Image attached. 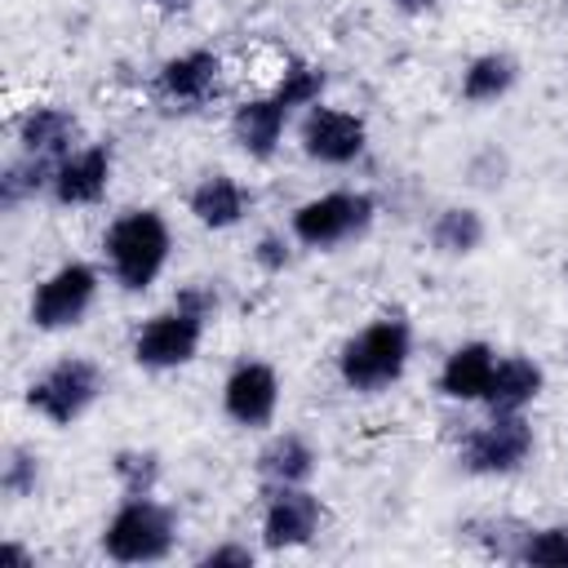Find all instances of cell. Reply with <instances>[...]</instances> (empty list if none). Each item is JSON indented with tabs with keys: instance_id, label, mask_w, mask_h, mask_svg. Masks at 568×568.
I'll return each mask as SVG.
<instances>
[{
	"instance_id": "6da1fadb",
	"label": "cell",
	"mask_w": 568,
	"mask_h": 568,
	"mask_svg": "<svg viewBox=\"0 0 568 568\" xmlns=\"http://www.w3.org/2000/svg\"><path fill=\"white\" fill-rule=\"evenodd\" d=\"M324 93V71L311 62H288L280 84L262 98H248L231 111V138L248 160H271L280 151L284 124L293 120L297 106H315Z\"/></svg>"
},
{
	"instance_id": "7a4b0ae2",
	"label": "cell",
	"mask_w": 568,
	"mask_h": 568,
	"mask_svg": "<svg viewBox=\"0 0 568 568\" xmlns=\"http://www.w3.org/2000/svg\"><path fill=\"white\" fill-rule=\"evenodd\" d=\"M408 359H413V324L399 311H386L342 342L337 377L355 395H382L408 373Z\"/></svg>"
},
{
	"instance_id": "3957f363",
	"label": "cell",
	"mask_w": 568,
	"mask_h": 568,
	"mask_svg": "<svg viewBox=\"0 0 568 568\" xmlns=\"http://www.w3.org/2000/svg\"><path fill=\"white\" fill-rule=\"evenodd\" d=\"M169 253H173V231L160 209H124L102 235L106 271L124 293H146L169 266Z\"/></svg>"
},
{
	"instance_id": "277c9868",
	"label": "cell",
	"mask_w": 568,
	"mask_h": 568,
	"mask_svg": "<svg viewBox=\"0 0 568 568\" xmlns=\"http://www.w3.org/2000/svg\"><path fill=\"white\" fill-rule=\"evenodd\" d=\"M178 546V519L164 501L151 497H124L115 515L102 528V555L115 564H160Z\"/></svg>"
},
{
	"instance_id": "5b68a950",
	"label": "cell",
	"mask_w": 568,
	"mask_h": 568,
	"mask_svg": "<svg viewBox=\"0 0 568 568\" xmlns=\"http://www.w3.org/2000/svg\"><path fill=\"white\" fill-rule=\"evenodd\" d=\"M377 217V200L368 191H324V195H311L293 209L288 217V235L302 244V248H337V244H351L359 240Z\"/></svg>"
},
{
	"instance_id": "8992f818",
	"label": "cell",
	"mask_w": 568,
	"mask_h": 568,
	"mask_svg": "<svg viewBox=\"0 0 568 568\" xmlns=\"http://www.w3.org/2000/svg\"><path fill=\"white\" fill-rule=\"evenodd\" d=\"M102 368L89 355H62L27 386V408L44 417L49 426H75L98 399H102Z\"/></svg>"
},
{
	"instance_id": "52a82bcc",
	"label": "cell",
	"mask_w": 568,
	"mask_h": 568,
	"mask_svg": "<svg viewBox=\"0 0 568 568\" xmlns=\"http://www.w3.org/2000/svg\"><path fill=\"white\" fill-rule=\"evenodd\" d=\"M204 328H209V315L186 306V302H169L164 311L146 315L142 328L133 333V364L138 368H151V373H169V368H186L200 346H204Z\"/></svg>"
},
{
	"instance_id": "ba28073f",
	"label": "cell",
	"mask_w": 568,
	"mask_h": 568,
	"mask_svg": "<svg viewBox=\"0 0 568 568\" xmlns=\"http://www.w3.org/2000/svg\"><path fill=\"white\" fill-rule=\"evenodd\" d=\"M537 448V435H532V422L524 413H488L484 426L466 430L462 448H457V462L466 475H515Z\"/></svg>"
},
{
	"instance_id": "9c48e42d",
	"label": "cell",
	"mask_w": 568,
	"mask_h": 568,
	"mask_svg": "<svg viewBox=\"0 0 568 568\" xmlns=\"http://www.w3.org/2000/svg\"><path fill=\"white\" fill-rule=\"evenodd\" d=\"M98 288H102L98 266H89V262H62V266H53L36 284V293H31V328L62 333V328L84 324V315L98 302Z\"/></svg>"
},
{
	"instance_id": "30bf717a",
	"label": "cell",
	"mask_w": 568,
	"mask_h": 568,
	"mask_svg": "<svg viewBox=\"0 0 568 568\" xmlns=\"http://www.w3.org/2000/svg\"><path fill=\"white\" fill-rule=\"evenodd\" d=\"M297 142H302L306 160L328 164V169H342V164H355V160L364 155V146H368V124H364L355 111L315 102V106H306V115H302V124H297Z\"/></svg>"
},
{
	"instance_id": "8fae6325",
	"label": "cell",
	"mask_w": 568,
	"mask_h": 568,
	"mask_svg": "<svg viewBox=\"0 0 568 568\" xmlns=\"http://www.w3.org/2000/svg\"><path fill=\"white\" fill-rule=\"evenodd\" d=\"M324 524V506L306 484H275L266 488V510H262V541L266 550H302L315 541Z\"/></svg>"
},
{
	"instance_id": "7c38bea8",
	"label": "cell",
	"mask_w": 568,
	"mask_h": 568,
	"mask_svg": "<svg viewBox=\"0 0 568 568\" xmlns=\"http://www.w3.org/2000/svg\"><path fill=\"white\" fill-rule=\"evenodd\" d=\"M222 413L244 430H266L280 413V373L266 359H240L222 382Z\"/></svg>"
},
{
	"instance_id": "4fadbf2b",
	"label": "cell",
	"mask_w": 568,
	"mask_h": 568,
	"mask_svg": "<svg viewBox=\"0 0 568 568\" xmlns=\"http://www.w3.org/2000/svg\"><path fill=\"white\" fill-rule=\"evenodd\" d=\"M111 173H115V151H111V142H84V146H75L71 155L58 160L49 195H53V204H62V209L98 204V200L106 195V186H111Z\"/></svg>"
},
{
	"instance_id": "5bb4252c",
	"label": "cell",
	"mask_w": 568,
	"mask_h": 568,
	"mask_svg": "<svg viewBox=\"0 0 568 568\" xmlns=\"http://www.w3.org/2000/svg\"><path fill=\"white\" fill-rule=\"evenodd\" d=\"M155 84H160V93H164L169 102H178V106H200V102H209V98L217 93V84H222V58H217L213 49H186V53H178V58H169V62L160 67Z\"/></svg>"
},
{
	"instance_id": "9a60e30c",
	"label": "cell",
	"mask_w": 568,
	"mask_h": 568,
	"mask_svg": "<svg viewBox=\"0 0 568 568\" xmlns=\"http://www.w3.org/2000/svg\"><path fill=\"white\" fill-rule=\"evenodd\" d=\"M493 368H497V351L488 342H462L439 364V395L453 404H484L493 386Z\"/></svg>"
},
{
	"instance_id": "2e32d148",
	"label": "cell",
	"mask_w": 568,
	"mask_h": 568,
	"mask_svg": "<svg viewBox=\"0 0 568 568\" xmlns=\"http://www.w3.org/2000/svg\"><path fill=\"white\" fill-rule=\"evenodd\" d=\"M75 142H80V120L67 106H27L18 115V146L27 155L62 160L75 151Z\"/></svg>"
},
{
	"instance_id": "e0dca14e",
	"label": "cell",
	"mask_w": 568,
	"mask_h": 568,
	"mask_svg": "<svg viewBox=\"0 0 568 568\" xmlns=\"http://www.w3.org/2000/svg\"><path fill=\"white\" fill-rule=\"evenodd\" d=\"M186 209H191V217H195L200 226H209V231H231V226H240L244 213H248V191H244L231 173H204V178L191 186Z\"/></svg>"
},
{
	"instance_id": "ac0fdd59",
	"label": "cell",
	"mask_w": 568,
	"mask_h": 568,
	"mask_svg": "<svg viewBox=\"0 0 568 568\" xmlns=\"http://www.w3.org/2000/svg\"><path fill=\"white\" fill-rule=\"evenodd\" d=\"M541 390H546V368L537 359H528V355H497L484 408L488 413H524Z\"/></svg>"
},
{
	"instance_id": "d6986e66",
	"label": "cell",
	"mask_w": 568,
	"mask_h": 568,
	"mask_svg": "<svg viewBox=\"0 0 568 568\" xmlns=\"http://www.w3.org/2000/svg\"><path fill=\"white\" fill-rule=\"evenodd\" d=\"M315 466H320V453H315V444H311L306 435H297V430L271 435V439L262 444V453H257V475H262L266 488H275V484H311Z\"/></svg>"
},
{
	"instance_id": "ffe728a7",
	"label": "cell",
	"mask_w": 568,
	"mask_h": 568,
	"mask_svg": "<svg viewBox=\"0 0 568 568\" xmlns=\"http://www.w3.org/2000/svg\"><path fill=\"white\" fill-rule=\"evenodd\" d=\"M426 235H430V248L435 253H444V257H470L488 240V222L470 204H448V209H439L430 217V231Z\"/></svg>"
},
{
	"instance_id": "44dd1931",
	"label": "cell",
	"mask_w": 568,
	"mask_h": 568,
	"mask_svg": "<svg viewBox=\"0 0 568 568\" xmlns=\"http://www.w3.org/2000/svg\"><path fill=\"white\" fill-rule=\"evenodd\" d=\"M515 80H519V62L510 53H497L493 49V53H479V58L466 62V71H462V98L470 106H488V102H501L515 89Z\"/></svg>"
},
{
	"instance_id": "7402d4cb",
	"label": "cell",
	"mask_w": 568,
	"mask_h": 568,
	"mask_svg": "<svg viewBox=\"0 0 568 568\" xmlns=\"http://www.w3.org/2000/svg\"><path fill=\"white\" fill-rule=\"evenodd\" d=\"M53 169H58V160L27 155V151H22V155L9 160L4 173H0V204H4V209H18V204L44 195V191L53 186Z\"/></svg>"
},
{
	"instance_id": "603a6c76",
	"label": "cell",
	"mask_w": 568,
	"mask_h": 568,
	"mask_svg": "<svg viewBox=\"0 0 568 568\" xmlns=\"http://www.w3.org/2000/svg\"><path fill=\"white\" fill-rule=\"evenodd\" d=\"M510 564H537V568H568V524L524 528L515 541Z\"/></svg>"
},
{
	"instance_id": "cb8c5ba5",
	"label": "cell",
	"mask_w": 568,
	"mask_h": 568,
	"mask_svg": "<svg viewBox=\"0 0 568 568\" xmlns=\"http://www.w3.org/2000/svg\"><path fill=\"white\" fill-rule=\"evenodd\" d=\"M111 470L124 488V497H151L160 484V453L151 448H120L111 457Z\"/></svg>"
},
{
	"instance_id": "d4e9b609",
	"label": "cell",
	"mask_w": 568,
	"mask_h": 568,
	"mask_svg": "<svg viewBox=\"0 0 568 568\" xmlns=\"http://www.w3.org/2000/svg\"><path fill=\"white\" fill-rule=\"evenodd\" d=\"M0 488H4V497H13V501L36 497V488H40V453L27 448V444H13V448L4 453V466H0Z\"/></svg>"
},
{
	"instance_id": "484cf974",
	"label": "cell",
	"mask_w": 568,
	"mask_h": 568,
	"mask_svg": "<svg viewBox=\"0 0 568 568\" xmlns=\"http://www.w3.org/2000/svg\"><path fill=\"white\" fill-rule=\"evenodd\" d=\"M253 262H257L262 271L280 275V271L288 266V240H284V231H266V235L257 240V248H253Z\"/></svg>"
},
{
	"instance_id": "4316f807",
	"label": "cell",
	"mask_w": 568,
	"mask_h": 568,
	"mask_svg": "<svg viewBox=\"0 0 568 568\" xmlns=\"http://www.w3.org/2000/svg\"><path fill=\"white\" fill-rule=\"evenodd\" d=\"M253 559L257 555L244 541H222V546H213V550L200 555V568H253Z\"/></svg>"
},
{
	"instance_id": "83f0119b",
	"label": "cell",
	"mask_w": 568,
	"mask_h": 568,
	"mask_svg": "<svg viewBox=\"0 0 568 568\" xmlns=\"http://www.w3.org/2000/svg\"><path fill=\"white\" fill-rule=\"evenodd\" d=\"M142 4H151L155 13H186L195 0H142Z\"/></svg>"
},
{
	"instance_id": "f1b7e54d",
	"label": "cell",
	"mask_w": 568,
	"mask_h": 568,
	"mask_svg": "<svg viewBox=\"0 0 568 568\" xmlns=\"http://www.w3.org/2000/svg\"><path fill=\"white\" fill-rule=\"evenodd\" d=\"M4 559H9V564H31V555H27L18 541H4Z\"/></svg>"
},
{
	"instance_id": "f546056e",
	"label": "cell",
	"mask_w": 568,
	"mask_h": 568,
	"mask_svg": "<svg viewBox=\"0 0 568 568\" xmlns=\"http://www.w3.org/2000/svg\"><path fill=\"white\" fill-rule=\"evenodd\" d=\"M395 9H404V13H426V9H435V0H395Z\"/></svg>"
}]
</instances>
